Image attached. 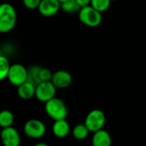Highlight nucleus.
I'll return each instance as SVG.
<instances>
[{
	"mask_svg": "<svg viewBox=\"0 0 146 146\" xmlns=\"http://www.w3.org/2000/svg\"><path fill=\"white\" fill-rule=\"evenodd\" d=\"M17 21V14L15 7L9 3L0 4V33L12 31Z\"/></svg>",
	"mask_w": 146,
	"mask_h": 146,
	"instance_id": "1",
	"label": "nucleus"
},
{
	"mask_svg": "<svg viewBox=\"0 0 146 146\" xmlns=\"http://www.w3.org/2000/svg\"><path fill=\"white\" fill-rule=\"evenodd\" d=\"M45 110L48 116L54 121L65 120L67 117V108L65 104L58 98H53L45 103Z\"/></svg>",
	"mask_w": 146,
	"mask_h": 146,
	"instance_id": "2",
	"label": "nucleus"
},
{
	"mask_svg": "<svg viewBox=\"0 0 146 146\" xmlns=\"http://www.w3.org/2000/svg\"><path fill=\"white\" fill-rule=\"evenodd\" d=\"M77 15L79 21L83 25L89 27H96L102 21V13L92 8L90 5L81 8Z\"/></svg>",
	"mask_w": 146,
	"mask_h": 146,
	"instance_id": "3",
	"label": "nucleus"
},
{
	"mask_svg": "<svg viewBox=\"0 0 146 146\" xmlns=\"http://www.w3.org/2000/svg\"><path fill=\"white\" fill-rule=\"evenodd\" d=\"M106 123V115L101 110H93L86 116L84 125L89 132L96 133L101 129Z\"/></svg>",
	"mask_w": 146,
	"mask_h": 146,
	"instance_id": "4",
	"label": "nucleus"
},
{
	"mask_svg": "<svg viewBox=\"0 0 146 146\" xmlns=\"http://www.w3.org/2000/svg\"><path fill=\"white\" fill-rule=\"evenodd\" d=\"M7 78L13 86L17 87L27 81L28 68H26L22 64L20 63L10 64Z\"/></svg>",
	"mask_w": 146,
	"mask_h": 146,
	"instance_id": "5",
	"label": "nucleus"
},
{
	"mask_svg": "<svg viewBox=\"0 0 146 146\" xmlns=\"http://www.w3.org/2000/svg\"><path fill=\"white\" fill-rule=\"evenodd\" d=\"M56 87L51 81L40 82L35 86V98L43 103H46L52 98H55Z\"/></svg>",
	"mask_w": 146,
	"mask_h": 146,
	"instance_id": "6",
	"label": "nucleus"
},
{
	"mask_svg": "<svg viewBox=\"0 0 146 146\" xmlns=\"http://www.w3.org/2000/svg\"><path fill=\"white\" fill-rule=\"evenodd\" d=\"M24 133L32 139H40L46 133L45 124L37 119H31L28 121L23 127Z\"/></svg>",
	"mask_w": 146,
	"mask_h": 146,
	"instance_id": "7",
	"label": "nucleus"
},
{
	"mask_svg": "<svg viewBox=\"0 0 146 146\" xmlns=\"http://www.w3.org/2000/svg\"><path fill=\"white\" fill-rule=\"evenodd\" d=\"M0 136H1V141L3 146L20 145L21 143L20 134L18 131L13 127L3 128Z\"/></svg>",
	"mask_w": 146,
	"mask_h": 146,
	"instance_id": "8",
	"label": "nucleus"
},
{
	"mask_svg": "<svg viewBox=\"0 0 146 146\" xmlns=\"http://www.w3.org/2000/svg\"><path fill=\"white\" fill-rule=\"evenodd\" d=\"M51 82L53 84L56 89L67 88L72 83V76L68 71L58 70L55 73H52Z\"/></svg>",
	"mask_w": 146,
	"mask_h": 146,
	"instance_id": "9",
	"label": "nucleus"
},
{
	"mask_svg": "<svg viewBox=\"0 0 146 146\" xmlns=\"http://www.w3.org/2000/svg\"><path fill=\"white\" fill-rule=\"evenodd\" d=\"M60 3L58 0H41L38 7L39 13L45 17H52L60 10Z\"/></svg>",
	"mask_w": 146,
	"mask_h": 146,
	"instance_id": "10",
	"label": "nucleus"
},
{
	"mask_svg": "<svg viewBox=\"0 0 146 146\" xmlns=\"http://www.w3.org/2000/svg\"><path fill=\"white\" fill-rule=\"evenodd\" d=\"M112 139L109 133L104 129H101L92 137V146H111Z\"/></svg>",
	"mask_w": 146,
	"mask_h": 146,
	"instance_id": "11",
	"label": "nucleus"
},
{
	"mask_svg": "<svg viewBox=\"0 0 146 146\" xmlns=\"http://www.w3.org/2000/svg\"><path fill=\"white\" fill-rule=\"evenodd\" d=\"M52 130L54 136L62 139L69 134L71 127H70V124L66 120H59V121H54Z\"/></svg>",
	"mask_w": 146,
	"mask_h": 146,
	"instance_id": "12",
	"label": "nucleus"
},
{
	"mask_svg": "<svg viewBox=\"0 0 146 146\" xmlns=\"http://www.w3.org/2000/svg\"><path fill=\"white\" fill-rule=\"evenodd\" d=\"M35 93V86H34L32 83L26 81L17 86V94L20 98L23 100H28L31 99Z\"/></svg>",
	"mask_w": 146,
	"mask_h": 146,
	"instance_id": "13",
	"label": "nucleus"
},
{
	"mask_svg": "<svg viewBox=\"0 0 146 146\" xmlns=\"http://www.w3.org/2000/svg\"><path fill=\"white\" fill-rule=\"evenodd\" d=\"M15 121V116L10 110H3L0 111V127L6 128L12 127Z\"/></svg>",
	"mask_w": 146,
	"mask_h": 146,
	"instance_id": "14",
	"label": "nucleus"
},
{
	"mask_svg": "<svg viewBox=\"0 0 146 146\" xmlns=\"http://www.w3.org/2000/svg\"><path fill=\"white\" fill-rule=\"evenodd\" d=\"M41 67L40 66H32L28 69V80L27 81L32 83L34 86H37L40 83V71Z\"/></svg>",
	"mask_w": 146,
	"mask_h": 146,
	"instance_id": "15",
	"label": "nucleus"
},
{
	"mask_svg": "<svg viewBox=\"0 0 146 146\" xmlns=\"http://www.w3.org/2000/svg\"><path fill=\"white\" fill-rule=\"evenodd\" d=\"M79 5L77 3L75 0H67L60 4V9H62L64 12L68 14H77L80 10Z\"/></svg>",
	"mask_w": 146,
	"mask_h": 146,
	"instance_id": "16",
	"label": "nucleus"
},
{
	"mask_svg": "<svg viewBox=\"0 0 146 146\" xmlns=\"http://www.w3.org/2000/svg\"><path fill=\"white\" fill-rule=\"evenodd\" d=\"M89 133V131L85 127L84 124H78L72 130L73 137L77 140H83L85 139Z\"/></svg>",
	"mask_w": 146,
	"mask_h": 146,
	"instance_id": "17",
	"label": "nucleus"
},
{
	"mask_svg": "<svg viewBox=\"0 0 146 146\" xmlns=\"http://www.w3.org/2000/svg\"><path fill=\"white\" fill-rule=\"evenodd\" d=\"M10 63L8 58L3 55H0V81L7 79Z\"/></svg>",
	"mask_w": 146,
	"mask_h": 146,
	"instance_id": "18",
	"label": "nucleus"
},
{
	"mask_svg": "<svg viewBox=\"0 0 146 146\" xmlns=\"http://www.w3.org/2000/svg\"><path fill=\"white\" fill-rule=\"evenodd\" d=\"M110 0H91L90 6L99 11L100 13L105 12L110 6Z\"/></svg>",
	"mask_w": 146,
	"mask_h": 146,
	"instance_id": "19",
	"label": "nucleus"
},
{
	"mask_svg": "<svg viewBox=\"0 0 146 146\" xmlns=\"http://www.w3.org/2000/svg\"><path fill=\"white\" fill-rule=\"evenodd\" d=\"M52 75V73L48 68H40V82L51 81Z\"/></svg>",
	"mask_w": 146,
	"mask_h": 146,
	"instance_id": "20",
	"label": "nucleus"
},
{
	"mask_svg": "<svg viewBox=\"0 0 146 146\" xmlns=\"http://www.w3.org/2000/svg\"><path fill=\"white\" fill-rule=\"evenodd\" d=\"M41 0H22V3L28 9H37Z\"/></svg>",
	"mask_w": 146,
	"mask_h": 146,
	"instance_id": "21",
	"label": "nucleus"
},
{
	"mask_svg": "<svg viewBox=\"0 0 146 146\" xmlns=\"http://www.w3.org/2000/svg\"><path fill=\"white\" fill-rule=\"evenodd\" d=\"M77 2V3L79 5L80 8H83L86 6L90 5V1L91 0H75Z\"/></svg>",
	"mask_w": 146,
	"mask_h": 146,
	"instance_id": "22",
	"label": "nucleus"
},
{
	"mask_svg": "<svg viewBox=\"0 0 146 146\" xmlns=\"http://www.w3.org/2000/svg\"><path fill=\"white\" fill-rule=\"evenodd\" d=\"M34 146H49L47 144H46V143H38V144H36V145H34Z\"/></svg>",
	"mask_w": 146,
	"mask_h": 146,
	"instance_id": "23",
	"label": "nucleus"
},
{
	"mask_svg": "<svg viewBox=\"0 0 146 146\" xmlns=\"http://www.w3.org/2000/svg\"><path fill=\"white\" fill-rule=\"evenodd\" d=\"M58 1L61 3H63V2H65V1H67V0H58Z\"/></svg>",
	"mask_w": 146,
	"mask_h": 146,
	"instance_id": "24",
	"label": "nucleus"
},
{
	"mask_svg": "<svg viewBox=\"0 0 146 146\" xmlns=\"http://www.w3.org/2000/svg\"><path fill=\"white\" fill-rule=\"evenodd\" d=\"M110 1L112 2V1H118V0H110Z\"/></svg>",
	"mask_w": 146,
	"mask_h": 146,
	"instance_id": "25",
	"label": "nucleus"
}]
</instances>
